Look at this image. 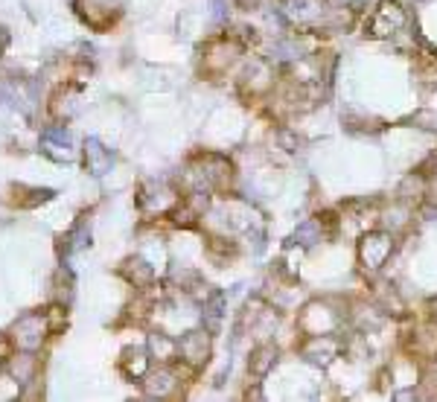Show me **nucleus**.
Wrapping results in <instances>:
<instances>
[{"mask_svg": "<svg viewBox=\"0 0 437 402\" xmlns=\"http://www.w3.org/2000/svg\"><path fill=\"white\" fill-rule=\"evenodd\" d=\"M391 402H420V397H417V388H414V385L397 388V391L391 394Z\"/></svg>", "mask_w": 437, "mask_h": 402, "instance_id": "2eb2a0df", "label": "nucleus"}, {"mask_svg": "<svg viewBox=\"0 0 437 402\" xmlns=\"http://www.w3.org/2000/svg\"><path fill=\"white\" fill-rule=\"evenodd\" d=\"M140 385H143V391L152 397V400H163L169 402L175 394H178V373L172 365H157L155 370H149L143 379H140Z\"/></svg>", "mask_w": 437, "mask_h": 402, "instance_id": "6e6552de", "label": "nucleus"}, {"mask_svg": "<svg viewBox=\"0 0 437 402\" xmlns=\"http://www.w3.org/2000/svg\"><path fill=\"white\" fill-rule=\"evenodd\" d=\"M408 27H411V15L402 0H376L373 9L362 15V30L373 41H394Z\"/></svg>", "mask_w": 437, "mask_h": 402, "instance_id": "20e7f679", "label": "nucleus"}, {"mask_svg": "<svg viewBox=\"0 0 437 402\" xmlns=\"http://www.w3.org/2000/svg\"><path fill=\"white\" fill-rule=\"evenodd\" d=\"M12 350V344H9V338H0V356H6Z\"/></svg>", "mask_w": 437, "mask_h": 402, "instance_id": "f3484780", "label": "nucleus"}, {"mask_svg": "<svg viewBox=\"0 0 437 402\" xmlns=\"http://www.w3.org/2000/svg\"><path fill=\"white\" fill-rule=\"evenodd\" d=\"M350 318V297H312L303 300L294 315L297 335H341L347 332Z\"/></svg>", "mask_w": 437, "mask_h": 402, "instance_id": "f257e3e1", "label": "nucleus"}, {"mask_svg": "<svg viewBox=\"0 0 437 402\" xmlns=\"http://www.w3.org/2000/svg\"><path fill=\"white\" fill-rule=\"evenodd\" d=\"M12 376H15L18 382H30V379H35V359H32L30 353H21V356L15 359Z\"/></svg>", "mask_w": 437, "mask_h": 402, "instance_id": "ddd939ff", "label": "nucleus"}, {"mask_svg": "<svg viewBox=\"0 0 437 402\" xmlns=\"http://www.w3.org/2000/svg\"><path fill=\"white\" fill-rule=\"evenodd\" d=\"M414 388H417L420 402H437V367H423Z\"/></svg>", "mask_w": 437, "mask_h": 402, "instance_id": "f8f14e48", "label": "nucleus"}, {"mask_svg": "<svg viewBox=\"0 0 437 402\" xmlns=\"http://www.w3.org/2000/svg\"><path fill=\"white\" fill-rule=\"evenodd\" d=\"M146 353L157 365H175L178 362V338H172L166 332H149Z\"/></svg>", "mask_w": 437, "mask_h": 402, "instance_id": "9d476101", "label": "nucleus"}, {"mask_svg": "<svg viewBox=\"0 0 437 402\" xmlns=\"http://www.w3.org/2000/svg\"><path fill=\"white\" fill-rule=\"evenodd\" d=\"M294 353L306 365L327 370L329 365H335L344 356V332L341 335H297L294 338Z\"/></svg>", "mask_w": 437, "mask_h": 402, "instance_id": "39448f33", "label": "nucleus"}, {"mask_svg": "<svg viewBox=\"0 0 437 402\" xmlns=\"http://www.w3.org/2000/svg\"><path fill=\"white\" fill-rule=\"evenodd\" d=\"M245 402H265V394H262V382H251L245 388Z\"/></svg>", "mask_w": 437, "mask_h": 402, "instance_id": "dca6fc26", "label": "nucleus"}, {"mask_svg": "<svg viewBox=\"0 0 437 402\" xmlns=\"http://www.w3.org/2000/svg\"><path fill=\"white\" fill-rule=\"evenodd\" d=\"M402 324L405 327L397 335L402 356L414 359L420 367H437V318L429 312L423 318L408 315Z\"/></svg>", "mask_w": 437, "mask_h": 402, "instance_id": "7ed1b4c3", "label": "nucleus"}, {"mask_svg": "<svg viewBox=\"0 0 437 402\" xmlns=\"http://www.w3.org/2000/svg\"><path fill=\"white\" fill-rule=\"evenodd\" d=\"M213 356V332L204 329V327H195L187 329L181 338H178V362L187 365L192 373H198Z\"/></svg>", "mask_w": 437, "mask_h": 402, "instance_id": "423d86ee", "label": "nucleus"}, {"mask_svg": "<svg viewBox=\"0 0 437 402\" xmlns=\"http://www.w3.org/2000/svg\"><path fill=\"white\" fill-rule=\"evenodd\" d=\"M280 365V344L277 341H256L248 353V379L251 382H262L268 379L274 367Z\"/></svg>", "mask_w": 437, "mask_h": 402, "instance_id": "0eeeda50", "label": "nucleus"}, {"mask_svg": "<svg viewBox=\"0 0 437 402\" xmlns=\"http://www.w3.org/2000/svg\"><path fill=\"white\" fill-rule=\"evenodd\" d=\"M239 254H242L239 239H233L227 233H210L207 236V256L216 265H230L233 259H239Z\"/></svg>", "mask_w": 437, "mask_h": 402, "instance_id": "1a4fd4ad", "label": "nucleus"}, {"mask_svg": "<svg viewBox=\"0 0 437 402\" xmlns=\"http://www.w3.org/2000/svg\"><path fill=\"white\" fill-rule=\"evenodd\" d=\"M400 242L402 239H397L394 233H388L382 227H367V230L359 233V239H356V268L364 274V280L385 274V268L391 265Z\"/></svg>", "mask_w": 437, "mask_h": 402, "instance_id": "f03ea898", "label": "nucleus"}, {"mask_svg": "<svg viewBox=\"0 0 437 402\" xmlns=\"http://www.w3.org/2000/svg\"><path fill=\"white\" fill-rule=\"evenodd\" d=\"M134 402H163V400H152V397H146V400H134Z\"/></svg>", "mask_w": 437, "mask_h": 402, "instance_id": "a211bd4d", "label": "nucleus"}, {"mask_svg": "<svg viewBox=\"0 0 437 402\" xmlns=\"http://www.w3.org/2000/svg\"><path fill=\"white\" fill-rule=\"evenodd\" d=\"M123 274H125V280H128V283H134L137 289H143V286H149V283L155 280L152 265H149L146 259H140V256H131V259H125Z\"/></svg>", "mask_w": 437, "mask_h": 402, "instance_id": "9b49d317", "label": "nucleus"}, {"mask_svg": "<svg viewBox=\"0 0 437 402\" xmlns=\"http://www.w3.org/2000/svg\"><path fill=\"white\" fill-rule=\"evenodd\" d=\"M408 125H414V128H420V131H429V134H437V111L423 108V111H417L414 117H408Z\"/></svg>", "mask_w": 437, "mask_h": 402, "instance_id": "4468645a", "label": "nucleus"}]
</instances>
